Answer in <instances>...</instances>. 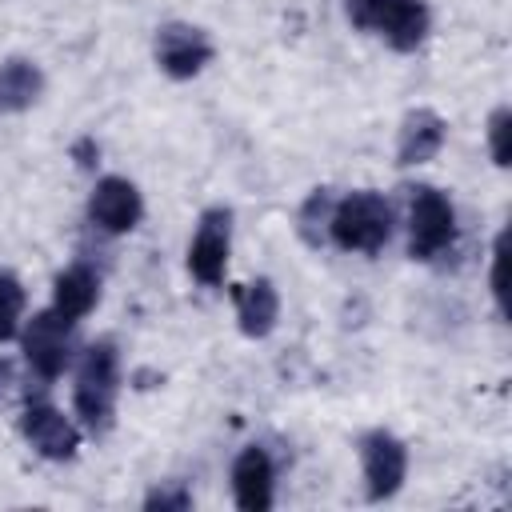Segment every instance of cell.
<instances>
[{"mask_svg":"<svg viewBox=\"0 0 512 512\" xmlns=\"http://www.w3.org/2000/svg\"><path fill=\"white\" fill-rule=\"evenodd\" d=\"M228 252H232V212L228 208H208L196 224L192 244H188V272L204 288H216V284H224Z\"/></svg>","mask_w":512,"mask_h":512,"instance_id":"cell-8","label":"cell"},{"mask_svg":"<svg viewBox=\"0 0 512 512\" xmlns=\"http://www.w3.org/2000/svg\"><path fill=\"white\" fill-rule=\"evenodd\" d=\"M24 360L40 380H56L72 360V320H64L56 308L36 312L28 328L20 332Z\"/></svg>","mask_w":512,"mask_h":512,"instance_id":"cell-5","label":"cell"},{"mask_svg":"<svg viewBox=\"0 0 512 512\" xmlns=\"http://www.w3.org/2000/svg\"><path fill=\"white\" fill-rule=\"evenodd\" d=\"M20 316H24V284L12 272H0V344L20 336Z\"/></svg>","mask_w":512,"mask_h":512,"instance_id":"cell-17","label":"cell"},{"mask_svg":"<svg viewBox=\"0 0 512 512\" xmlns=\"http://www.w3.org/2000/svg\"><path fill=\"white\" fill-rule=\"evenodd\" d=\"M328 216H332V196H328V188H312L308 200L300 204V216H296L300 236H304L312 248L324 244V236H328Z\"/></svg>","mask_w":512,"mask_h":512,"instance_id":"cell-16","label":"cell"},{"mask_svg":"<svg viewBox=\"0 0 512 512\" xmlns=\"http://www.w3.org/2000/svg\"><path fill=\"white\" fill-rule=\"evenodd\" d=\"M148 512H188L192 508V492L184 484H168V488H152L144 496Z\"/></svg>","mask_w":512,"mask_h":512,"instance_id":"cell-19","label":"cell"},{"mask_svg":"<svg viewBox=\"0 0 512 512\" xmlns=\"http://www.w3.org/2000/svg\"><path fill=\"white\" fill-rule=\"evenodd\" d=\"M272 488H276L272 456L260 444H248L232 460V496H236V508H244V512H268L272 500H276Z\"/></svg>","mask_w":512,"mask_h":512,"instance_id":"cell-11","label":"cell"},{"mask_svg":"<svg viewBox=\"0 0 512 512\" xmlns=\"http://www.w3.org/2000/svg\"><path fill=\"white\" fill-rule=\"evenodd\" d=\"M344 16L396 52H416L432 24L424 0H344Z\"/></svg>","mask_w":512,"mask_h":512,"instance_id":"cell-3","label":"cell"},{"mask_svg":"<svg viewBox=\"0 0 512 512\" xmlns=\"http://www.w3.org/2000/svg\"><path fill=\"white\" fill-rule=\"evenodd\" d=\"M444 136H448V124H444L440 112H432V108H412V112L400 120L396 164H404V168L428 164V160L444 148Z\"/></svg>","mask_w":512,"mask_h":512,"instance_id":"cell-12","label":"cell"},{"mask_svg":"<svg viewBox=\"0 0 512 512\" xmlns=\"http://www.w3.org/2000/svg\"><path fill=\"white\" fill-rule=\"evenodd\" d=\"M360 464H364V488L368 500H388L400 492L408 476V448L384 428H372L360 436Z\"/></svg>","mask_w":512,"mask_h":512,"instance_id":"cell-7","label":"cell"},{"mask_svg":"<svg viewBox=\"0 0 512 512\" xmlns=\"http://www.w3.org/2000/svg\"><path fill=\"white\" fill-rule=\"evenodd\" d=\"M152 52H156L160 72L172 76V80H192V76H200V72L212 64V56H216L208 32L196 28V24H164V28H156Z\"/></svg>","mask_w":512,"mask_h":512,"instance_id":"cell-6","label":"cell"},{"mask_svg":"<svg viewBox=\"0 0 512 512\" xmlns=\"http://www.w3.org/2000/svg\"><path fill=\"white\" fill-rule=\"evenodd\" d=\"M508 136H512V112H508V108H496V112L488 116V148H492V164H496V168H508V164H512V144H508Z\"/></svg>","mask_w":512,"mask_h":512,"instance_id":"cell-18","label":"cell"},{"mask_svg":"<svg viewBox=\"0 0 512 512\" xmlns=\"http://www.w3.org/2000/svg\"><path fill=\"white\" fill-rule=\"evenodd\" d=\"M392 228H396L392 204L372 188L348 192L340 204H332V216H328V240L344 252H364V256L384 252V244L392 240Z\"/></svg>","mask_w":512,"mask_h":512,"instance_id":"cell-1","label":"cell"},{"mask_svg":"<svg viewBox=\"0 0 512 512\" xmlns=\"http://www.w3.org/2000/svg\"><path fill=\"white\" fill-rule=\"evenodd\" d=\"M8 384H12V364H8V360H0V396L8 392Z\"/></svg>","mask_w":512,"mask_h":512,"instance_id":"cell-22","label":"cell"},{"mask_svg":"<svg viewBox=\"0 0 512 512\" xmlns=\"http://www.w3.org/2000/svg\"><path fill=\"white\" fill-rule=\"evenodd\" d=\"M72 156H76V164H80V168H92V164H96V156H100V148H96V140H92V136H84V140L72 148Z\"/></svg>","mask_w":512,"mask_h":512,"instance_id":"cell-21","label":"cell"},{"mask_svg":"<svg viewBox=\"0 0 512 512\" xmlns=\"http://www.w3.org/2000/svg\"><path fill=\"white\" fill-rule=\"evenodd\" d=\"M232 304H236L240 332L248 340H264L280 320V296H276V284L268 276H260L252 284H236L232 288Z\"/></svg>","mask_w":512,"mask_h":512,"instance_id":"cell-13","label":"cell"},{"mask_svg":"<svg viewBox=\"0 0 512 512\" xmlns=\"http://www.w3.org/2000/svg\"><path fill=\"white\" fill-rule=\"evenodd\" d=\"M116 392H120V356L112 340H96L84 348L80 368H76V388L72 404L76 416L84 420L88 432H108L112 412H116Z\"/></svg>","mask_w":512,"mask_h":512,"instance_id":"cell-2","label":"cell"},{"mask_svg":"<svg viewBox=\"0 0 512 512\" xmlns=\"http://www.w3.org/2000/svg\"><path fill=\"white\" fill-rule=\"evenodd\" d=\"M140 216H144V200H140V192H136L132 180H124V176L96 180V188L88 196V220L100 232L124 236V232H132L140 224Z\"/></svg>","mask_w":512,"mask_h":512,"instance_id":"cell-9","label":"cell"},{"mask_svg":"<svg viewBox=\"0 0 512 512\" xmlns=\"http://www.w3.org/2000/svg\"><path fill=\"white\" fill-rule=\"evenodd\" d=\"M408 192V256L436 260L456 244V208L432 184H416Z\"/></svg>","mask_w":512,"mask_h":512,"instance_id":"cell-4","label":"cell"},{"mask_svg":"<svg viewBox=\"0 0 512 512\" xmlns=\"http://www.w3.org/2000/svg\"><path fill=\"white\" fill-rule=\"evenodd\" d=\"M20 432H24V440H28L44 460H72L76 448H80L76 424H72L60 408H52V404H44V400H32V404L24 408Z\"/></svg>","mask_w":512,"mask_h":512,"instance_id":"cell-10","label":"cell"},{"mask_svg":"<svg viewBox=\"0 0 512 512\" xmlns=\"http://www.w3.org/2000/svg\"><path fill=\"white\" fill-rule=\"evenodd\" d=\"M492 296H496V308L504 316V236L492 248Z\"/></svg>","mask_w":512,"mask_h":512,"instance_id":"cell-20","label":"cell"},{"mask_svg":"<svg viewBox=\"0 0 512 512\" xmlns=\"http://www.w3.org/2000/svg\"><path fill=\"white\" fill-rule=\"evenodd\" d=\"M100 300V276L88 264H68L56 280H52V308L64 320H84Z\"/></svg>","mask_w":512,"mask_h":512,"instance_id":"cell-14","label":"cell"},{"mask_svg":"<svg viewBox=\"0 0 512 512\" xmlns=\"http://www.w3.org/2000/svg\"><path fill=\"white\" fill-rule=\"evenodd\" d=\"M44 92V72L24 60V56H12L0 64V112H24L40 100Z\"/></svg>","mask_w":512,"mask_h":512,"instance_id":"cell-15","label":"cell"}]
</instances>
